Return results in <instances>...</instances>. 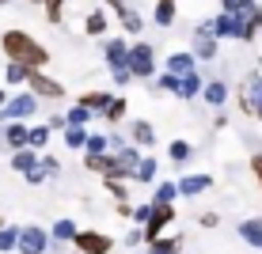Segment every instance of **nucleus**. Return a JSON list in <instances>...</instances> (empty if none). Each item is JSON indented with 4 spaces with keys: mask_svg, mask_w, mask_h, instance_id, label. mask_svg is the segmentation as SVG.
I'll list each match as a JSON object with an SVG mask.
<instances>
[{
    "mask_svg": "<svg viewBox=\"0 0 262 254\" xmlns=\"http://www.w3.org/2000/svg\"><path fill=\"white\" fill-rule=\"evenodd\" d=\"M0 46H4V57H8V61H19V65H27V68L50 65L46 46H38V42H34V34H27V31H4Z\"/></svg>",
    "mask_w": 262,
    "mask_h": 254,
    "instance_id": "1",
    "label": "nucleus"
},
{
    "mask_svg": "<svg viewBox=\"0 0 262 254\" xmlns=\"http://www.w3.org/2000/svg\"><path fill=\"white\" fill-rule=\"evenodd\" d=\"M125 68H129V76H137V80H152V72H156V50H152L148 42L129 46L125 50Z\"/></svg>",
    "mask_w": 262,
    "mask_h": 254,
    "instance_id": "2",
    "label": "nucleus"
},
{
    "mask_svg": "<svg viewBox=\"0 0 262 254\" xmlns=\"http://www.w3.org/2000/svg\"><path fill=\"white\" fill-rule=\"evenodd\" d=\"M232 15H236L239 23V42H251L255 38V31L262 27V4H255V0H236V8H232Z\"/></svg>",
    "mask_w": 262,
    "mask_h": 254,
    "instance_id": "3",
    "label": "nucleus"
},
{
    "mask_svg": "<svg viewBox=\"0 0 262 254\" xmlns=\"http://www.w3.org/2000/svg\"><path fill=\"white\" fill-rule=\"evenodd\" d=\"M239 110L247 118H258V122H262V72H255V76L243 80V87H239Z\"/></svg>",
    "mask_w": 262,
    "mask_h": 254,
    "instance_id": "4",
    "label": "nucleus"
},
{
    "mask_svg": "<svg viewBox=\"0 0 262 254\" xmlns=\"http://www.w3.org/2000/svg\"><path fill=\"white\" fill-rule=\"evenodd\" d=\"M38 110V95H15V99H4L0 103V118L4 122H23Z\"/></svg>",
    "mask_w": 262,
    "mask_h": 254,
    "instance_id": "5",
    "label": "nucleus"
},
{
    "mask_svg": "<svg viewBox=\"0 0 262 254\" xmlns=\"http://www.w3.org/2000/svg\"><path fill=\"white\" fill-rule=\"evenodd\" d=\"M27 84H31V95H38V99H61V95H65V84L53 80V76H46L42 68L27 72Z\"/></svg>",
    "mask_w": 262,
    "mask_h": 254,
    "instance_id": "6",
    "label": "nucleus"
},
{
    "mask_svg": "<svg viewBox=\"0 0 262 254\" xmlns=\"http://www.w3.org/2000/svg\"><path fill=\"white\" fill-rule=\"evenodd\" d=\"M69 243L80 254H111V247H114V239H111V235H103V232H76Z\"/></svg>",
    "mask_w": 262,
    "mask_h": 254,
    "instance_id": "7",
    "label": "nucleus"
},
{
    "mask_svg": "<svg viewBox=\"0 0 262 254\" xmlns=\"http://www.w3.org/2000/svg\"><path fill=\"white\" fill-rule=\"evenodd\" d=\"M175 220V209L171 205H156L152 201V209H148V216H144V228H141V235L144 239H156V235H164V228Z\"/></svg>",
    "mask_w": 262,
    "mask_h": 254,
    "instance_id": "8",
    "label": "nucleus"
},
{
    "mask_svg": "<svg viewBox=\"0 0 262 254\" xmlns=\"http://www.w3.org/2000/svg\"><path fill=\"white\" fill-rule=\"evenodd\" d=\"M15 250H19V254H46L50 250V232H42V228H19Z\"/></svg>",
    "mask_w": 262,
    "mask_h": 254,
    "instance_id": "9",
    "label": "nucleus"
},
{
    "mask_svg": "<svg viewBox=\"0 0 262 254\" xmlns=\"http://www.w3.org/2000/svg\"><path fill=\"white\" fill-rule=\"evenodd\" d=\"M213 186V178L209 175H183L175 182V194H183V197H198V194H205V190Z\"/></svg>",
    "mask_w": 262,
    "mask_h": 254,
    "instance_id": "10",
    "label": "nucleus"
},
{
    "mask_svg": "<svg viewBox=\"0 0 262 254\" xmlns=\"http://www.w3.org/2000/svg\"><path fill=\"white\" fill-rule=\"evenodd\" d=\"M239 239L247 243V247H258L262 250V220H258V216H247V220L239 224Z\"/></svg>",
    "mask_w": 262,
    "mask_h": 254,
    "instance_id": "11",
    "label": "nucleus"
},
{
    "mask_svg": "<svg viewBox=\"0 0 262 254\" xmlns=\"http://www.w3.org/2000/svg\"><path fill=\"white\" fill-rule=\"evenodd\" d=\"M194 57H202V61L216 57V38H213V34H205V31L194 34Z\"/></svg>",
    "mask_w": 262,
    "mask_h": 254,
    "instance_id": "12",
    "label": "nucleus"
},
{
    "mask_svg": "<svg viewBox=\"0 0 262 254\" xmlns=\"http://www.w3.org/2000/svg\"><path fill=\"white\" fill-rule=\"evenodd\" d=\"M198 91H202V76H198V72L190 68V72H183V76H179V99H194Z\"/></svg>",
    "mask_w": 262,
    "mask_h": 254,
    "instance_id": "13",
    "label": "nucleus"
},
{
    "mask_svg": "<svg viewBox=\"0 0 262 254\" xmlns=\"http://www.w3.org/2000/svg\"><path fill=\"white\" fill-rule=\"evenodd\" d=\"M202 99L209 106H224V99H228V87H224V80H213V84H202Z\"/></svg>",
    "mask_w": 262,
    "mask_h": 254,
    "instance_id": "14",
    "label": "nucleus"
},
{
    "mask_svg": "<svg viewBox=\"0 0 262 254\" xmlns=\"http://www.w3.org/2000/svg\"><path fill=\"white\" fill-rule=\"evenodd\" d=\"M183 235H175V239H164V235H156V239H148V254H179L183 247Z\"/></svg>",
    "mask_w": 262,
    "mask_h": 254,
    "instance_id": "15",
    "label": "nucleus"
},
{
    "mask_svg": "<svg viewBox=\"0 0 262 254\" xmlns=\"http://www.w3.org/2000/svg\"><path fill=\"white\" fill-rule=\"evenodd\" d=\"M133 144H137V148H152V144H156L152 122H133Z\"/></svg>",
    "mask_w": 262,
    "mask_h": 254,
    "instance_id": "16",
    "label": "nucleus"
},
{
    "mask_svg": "<svg viewBox=\"0 0 262 254\" xmlns=\"http://www.w3.org/2000/svg\"><path fill=\"white\" fill-rule=\"evenodd\" d=\"M125 50H129V46H125V42L122 38H111V42H106V65H111V68H122L125 65Z\"/></svg>",
    "mask_w": 262,
    "mask_h": 254,
    "instance_id": "17",
    "label": "nucleus"
},
{
    "mask_svg": "<svg viewBox=\"0 0 262 254\" xmlns=\"http://www.w3.org/2000/svg\"><path fill=\"white\" fill-rule=\"evenodd\" d=\"M129 178H137V182H152V178H156V156H141Z\"/></svg>",
    "mask_w": 262,
    "mask_h": 254,
    "instance_id": "18",
    "label": "nucleus"
},
{
    "mask_svg": "<svg viewBox=\"0 0 262 254\" xmlns=\"http://www.w3.org/2000/svg\"><path fill=\"white\" fill-rule=\"evenodd\" d=\"M194 53H171L167 57V72H175V76H183V72H190L194 68Z\"/></svg>",
    "mask_w": 262,
    "mask_h": 254,
    "instance_id": "19",
    "label": "nucleus"
},
{
    "mask_svg": "<svg viewBox=\"0 0 262 254\" xmlns=\"http://www.w3.org/2000/svg\"><path fill=\"white\" fill-rule=\"evenodd\" d=\"M106 103H111V95H106V91H88V95H80V106H88L92 114H103Z\"/></svg>",
    "mask_w": 262,
    "mask_h": 254,
    "instance_id": "20",
    "label": "nucleus"
},
{
    "mask_svg": "<svg viewBox=\"0 0 262 254\" xmlns=\"http://www.w3.org/2000/svg\"><path fill=\"white\" fill-rule=\"evenodd\" d=\"M152 19L160 27H171L175 23V0H156V12H152Z\"/></svg>",
    "mask_w": 262,
    "mask_h": 254,
    "instance_id": "21",
    "label": "nucleus"
},
{
    "mask_svg": "<svg viewBox=\"0 0 262 254\" xmlns=\"http://www.w3.org/2000/svg\"><path fill=\"white\" fill-rule=\"evenodd\" d=\"M125 110H129V103H125V95H111V103H106V122H122Z\"/></svg>",
    "mask_w": 262,
    "mask_h": 254,
    "instance_id": "22",
    "label": "nucleus"
},
{
    "mask_svg": "<svg viewBox=\"0 0 262 254\" xmlns=\"http://www.w3.org/2000/svg\"><path fill=\"white\" fill-rule=\"evenodd\" d=\"M167 156L175 159V163H186V159H194V144H190V141H171Z\"/></svg>",
    "mask_w": 262,
    "mask_h": 254,
    "instance_id": "23",
    "label": "nucleus"
},
{
    "mask_svg": "<svg viewBox=\"0 0 262 254\" xmlns=\"http://www.w3.org/2000/svg\"><path fill=\"white\" fill-rule=\"evenodd\" d=\"M4 141L12 144V148H27V125H19V122H12L4 129Z\"/></svg>",
    "mask_w": 262,
    "mask_h": 254,
    "instance_id": "24",
    "label": "nucleus"
},
{
    "mask_svg": "<svg viewBox=\"0 0 262 254\" xmlns=\"http://www.w3.org/2000/svg\"><path fill=\"white\" fill-rule=\"evenodd\" d=\"M46 141H50V125H34V129H27V148H46Z\"/></svg>",
    "mask_w": 262,
    "mask_h": 254,
    "instance_id": "25",
    "label": "nucleus"
},
{
    "mask_svg": "<svg viewBox=\"0 0 262 254\" xmlns=\"http://www.w3.org/2000/svg\"><path fill=\"white\" fill-rule=\"evenodd\" d=\"M34 163H38L34 148H15V156H12V167L15 171H27V167H34Z\"/></svg>",
    "mask_w": 262,
    "mask_h": 254,
    "instance_id": "26",
    "label": "nucleus"
},
{
    "mask_svg": "<svg viewBox=\"0 0 262 254\" xmlns=\"http://www.w3.org/2000/svg\"><path fill=\"white\" fill-rule=\"evenodd\" d=\"M50 235H53L57 243H69L72 235H76V224H72L69 216H65V220H57V224H53V232H50Z\"/></svg>",
    "mask_w": 262,
    "mask_h": 254,
    "instance_id": "27",
    "label": "nucleus"
},
{
    "mask_svg": "<svg viewBox=\"0 0 262 254\" xmlns=\"http://www.w3.org/2000/svg\"><path fill=\"white\" fill-rule=\"evenodd\" d=\"M118 19H122V27H125L129 34H141V15L133 12V8H122V12H118Z\"/></svg>",
    "mask_w": 262,
    "mask_h": 254,
    "instance_id": "28",
    "label": "nucleus"
},
{
    "mask_svg": "<svg viewBox=\"0 0 262 254\" xmlns=\"http://www.w3.org/2000/svg\"><path fill=\"white\" fill-rule=\"evenodd\" d=\"M27 72H31L27 65H19V61H12V65L4 68V80H8V84H27Z\"/></svg>",
    "mask_w": 262,
    "mask_h": 254,
    "instance_id": "29",
    "label": "nucleus"
},
{
    "mask_svg": "<svg viewBox=\"0 0 262 254\" xmlns=\"http://www.w3.org/2000/svg\"><path fill=\"white\" fill-rule=\"evenodd\" d=\"M84 125H65V144L69 148H84Z\"/></svg>",
    "mask_w": 262,
    "mask_h": 254,
    "instance_id": "30",
    "label": "nucleus"
},
{
    "mask_svg": "<svg viewBox=\"0 0 262 254\" xmlns=\"http://www.w3.org/2000/svg\"><path fill=\"white\" fill-rule=\"evenodd\" d=\"M88 122H92V110H88V106H72L65 114V125H88Z\"/></svg>",
    "mask_w": 262,
    "mask_h": 254,
    "instance_id": "31",
    "label": "nucleus"
},
{
    "mask_svg": "<svg viewBox=\"0 0 262 254\" xmlns=\"http://www.w3.org/2000/svg\"><path fill=\"white\" fill-rule=\"evenodd\" d=\"M175 182H160L156 186V197H152V201H156V205H171V201H175Z\"/></svg>",
    "mask_w": 262,
    "mask_h": 254,
    "instance_id": "32",
    "label": "nucleus"
},
{
    "mask_svg": "<svg viewBox=\"0 0 262 254\" xmlns=\"http://www.w3.org/2000/svg\"><path fill=\"white\" fill-rule=\"evenodd\" d=\"M84 31H88V34H103V31H106V15H103V12H92V15L84 19Z\"/></svg>",
    "mask_w": 262,
    "mask_h": 254,
    "instance_id": "33",
    "label": "nucleus"
},
{
    "mask_svg": "<svg viewBox=\"0 0 262 254\" xmlns=\"http://www.w3.org/2000/svg\"><path fill=\"white\" fill-rule=\"evenodd\" d=\"M15 239H19V228L0 224V250H15Z\"/></svg>",
    "mask_w": 262,
    "mask_h": 254,
    "instance_id": "34",
    "label": "nucleus"
},
{
    "mask_svg": "<svg viewBox=\"0 0 262 254\" xmlns=\"http://www.w3.org/2000/svg\"><path fill=\"white\" fill-rule=\"evenodd\" d=\"M84 152H88V156H95V152H106V137H99V133L84 137Z\"/></svg>",
    "mask_w": 262,
    "mask_h": 254,
    "instance_id": "35",
    "label": "nucleus"
},
{
    "mask_svg": "<svg viewBox=\"0 0 262 254\" xmlns=\"http://www.w3.org/2000/svg\"><path fill=\"white\" fill-rule=\"evenodd\" d=\"M34 4H46V19L61 23V4H65V0H34Z\"/></svg>",
    "mask_w": 262,
    "mask_h": 254,
    "instance_id": "36",
    "label": "nucleus"
},
{
    "mask_svg": "<svg viewBox=\"0 0 262 254\" xmlns=\"http://www.w3.org/2000/svg\"><path fill=\"white\" fill-rule=\"evenodd\" d=\"M23 178H27V182H31V186L46 182V171H42V163H34V167H27V171H23Z\"/></svg>",
    "mask_w": 262,
    "mask_h": 254,
    "instance_id": "37",
    "label": "nucleus"
},
{
    "mask_svg": "<svg viewBox=\"0 0 262 254\" xmlns=\"http://www.w3.org/2000/svg\"><path fill=\"white\" fill-rule=\"evenodd\" d=\"M106 190H111L118 201H125V182H122V178H106Z\"/></svg>",
    "mask_w": 262,
    "mask_h": 254,
    "instance_id": "38",
    "label": "nucleus"
},
{
    "mask_svg": "<svg viewBox=\"0 0 262 254\" xmlns=\"http://www.w3.org/2000/svg\"><path fill=\"white\" fill-rule=\"evenodd\" d=\"M111 76H114V84H118V87H125V84L133 80V76H129V68H125V65H122V68H111Z\"/></svg>",
    "mask_w": 262,
    "mask_h": 254,
    "instance_id": "39",
    "label": "nucleus"
},
{
    "mask_svg": "<svg viewBox=\"0 0 262 254\" xmlns=\"http://www.w3.org/2000/svg\"><path fill=\"white\" fill-rule=\"evenodd\" d=\"M42 171H46V175H57V171H61V163L53 159V156H42Z\"/></svg>",
    "mask_w": 262,
    "mask_h": 254,
    "instance_id": "40",
    "label": "nucleus"
},
{
    "mask_svg": "<svg viewBox=\"0 0 262 254\" xmlns=\"http://www.w3.org/2000/svg\"><path fill=\"white\" fill-rule=\"evenodd\" d=\"M251 175H255L258 186H262V152H258V156H251Z\"/></svg>",
    "mask_w": 262,
    "mask_h": 254,
    "instance_id": "41",
    "label": "nucleus"
},
{
    "mask_svg": "<svg viewBox=\"0 0 262 254\" xmlns=\"http://www.w3.org/2000/svg\"><path fill=\"white\" fill-rule=\"evenodd\" d=\"M198 224H202V228H216L221 216H216V213H202V220H198Z\"/></svg>",
    "mask_w": 262,
    "mask_h": 254,
    "instance_id": "42",
    "label": "nucleus"
},
{
    "mask_svg": "<svg viewBox=\"0 0 262 254\" xmlns=\"http://www.w3.org/2000/svg\"><path fill=\"white\" fill-rule=\"evenodd\" d=\"M141 239H144L141 228H137V232H129V235H125V247H133V243H141Z\"/></svg>",
    "mask_w": 262,
    "mask_h": 254,
    "instance_id": "43",
    "label": "nucleus"
},
{
    "mask_svg": "<svg viewBox=\"0 0 262 254\" xmlns=\"http://www.w3.org/2000/svg\"><path fill=\"white\" fill-rule=\"evenodd\" d=\"M129 213H133V205H129V201H118V216H125V220H129Z\"/></svg>",
    "mask_w": 262,
    "mask_h": 254,
    "instance_id": "44",
    "label": "nucleus"
},
{
    "mask_svg": "<svg viewBox=\"0 0 262 254\" xmlns=\"http://www.w3.org/2000/svg\"><path fill=\"white\" fill-rule=\"evenodd\" d=\"M106 4H111L114 12H122V8H125V0H106Z\"/></svg>",
    "mask_w": 262,
    "mask_h": 254,
    "instance_id": "45",
    "label": "nucleus"
},
{
    "mask_svg": "<svg viewBox=\"0 0 262 254\" xmlns=\"http://www.w3.org/2000/svg\"><path fill=\"white\" fill-rule=\"evenodd\" d=\"M221 8H224V12H232V8H236V0H221Z\"/></svg>",
    "mask_w": 262,
    "mask_h": 254,
    "instance_id": "46",
    "label": "nucleus"
},
{
    "mask_svg": "<svg viewBox=\"0 0 262 254\" xmlns=\"http://www.w3.org/2000/svg\"><path fill=\"white\" fill-rule=\"evenodd\" d=\"M0 103H4V91H0Z\"/></svg>",
    "mask_w": 262,
    "mask_h": 254,
    "instance_id": "47",
    "label": "nucleus"
},
{
    "mask_svg": "<svg viewBox=\"0 0 262 254\" xmlns=\"http://www.w3.org/2000/svg\"><path fill=\"white\" fill-rule=\"evenodd\" d=\"M0 224H4V216H0Z\"/></svg>",
    "mask_w": 262,
    "mask_h": 254,
    "instance_id": "48",
    "label": "nucleus"
},
{
    "mask_svg": "<svg viewBox=\"0 0 262 254\" xmlns=\"http://www.w3.org/2000/svg\"><path fill=\"white\" fill-rule=\"evenodd\" d=\"M0 4H8V0H0Z\"/></svg>",
    "mask_w": 262,
    "mask_h": 254,
    "instance_id": "49",
    "label": "nucleus"
}]
</instances>
